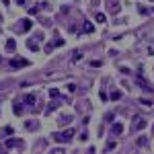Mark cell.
Returning a JSON list of instances; mask_svg holds the SVG:
<instances>
[{"label": "cell", "instance_id": "29", "mask_svg": "<svg viewBox=\"0 0 154 154\" xmlns=\"http://www.w3.org/2000/svg\"><path fill=\"white\" fill-rule=\"evenodd\" d=\"M14 2H16L19 6H25V4H27V0H14Z\"/></svg>", "mask_w": 154, "mask_h": 154}, {"label": "cell", "instance_id": "1", "mask_svg": "<svg viewBox=\"0 0 154 154\" xmlns=\"http://www.w3.org/2000/svg\"><path fill=\"white\" fill-rule=\"evenodd\" d=\"M52 138H54L56 142H62V144H64V142H70V140L74 138V129L70 127V129H66V131H56Z\"/></svg>", "mask_w": 154, "mask_h": 154}, {"label": "cell", "instance_id": "21", "mask_svg": "<svg viewBox=\"0 0 154 154\" xmlns=\"http://www.w3.org/2000/svg\"><path fill=\"white\" fill-rule=\"evenodd\" d=\"M115 146H117V144H115L113 140H111V142H107V150H115Z\"/></svg>", "mask_w": 154, "mask_h": 154}, {"label": "cell", "instance_id": "6", "mask_svg": "<svg viewBox=\"0 0 154 154\" xmlns=\"http://www.w3.org/2000/svg\"><path fill=\"white\" fill-rule=\"evenodd\" d=\"M25 103H27L29 107H33V105L37 103V95H35V93H31V95H27V97H25Z\"/></svg>", "mask_w": 154, "mask_h": 154}, {"label": "cell", "instance_id": "8", "mask_svg": "<svg viewBox=\"0 0 154 154\" xmlns=\"http://www.w3.org/2000/svg\"><path fill=\"white\" fill-rule=\"evenodd\" d=\"M111 131H113V136H119L121 131H123V125L121 123H113V127H111Z\"/></svg>", "mask_w": 154, "mask_h": 154}, {"label": "cell", "instance_id": "17", "mask_svg": "<svg viewBox=\"0 0 154 154\" xmlns=\"http://www.w3.org/2000/svg\"><path fill=\"white\" fill-rule=\"evenodd\" d=\"M2 136H12V127H10V125L2 127Z\"/></svg>", "mask_w": 154, "mask_h": 154}, {"label": "cell", "instance_id": "14", "mask_svg": "<svg viewBox=\"0 0 154 154\" xmlns=\"http://www.w3.org/2000/svg\"><path fill=\"white\" fill-rule=\"evenodd\" d=\"M78 60H82V52H80V50H76V52L72 54V62H78Z\"/></svg>", "mask_w": 154, "mask_h": 154}, {"label": "cell", "instance_id": "20", "mask_svg": "<svg viewBox=\"0 0 154 154\" xmlns=\"http://www.w3.org/2000/svg\"><path fill=\"white\" fill-rule=\"evenodd\" d=\"M50 95H52L54 99H58V97H60V91H58V89H50Z\"/></svg>", "mask_w": 154, "mask_h": 154}, {"label": "cell", "instance_id": "25", "mask_svg": "<svg viewBox=\"0 0 154 154\" xmlns=\"http://www.w3.org/2000/svg\"><path fill=\"white\" fill-rule=\"evenodd\" d=\"M99 97H101V99H103V101H107V99H109V95H107V93H105V91H101V93H99Z\"/></svg>", "mask_w": 154, "mask_h": 154}, {"label": "cell", "instance_id": "15", "mask_svg": "<svg viewBox=\"0 0 154 154\" xmlns=\"http://www.w3.org/2000/svg\"><path fill=\"white\" fill-rule=\"evenodd\" d=\"M27 45H29V50H33V52H37V50H39V45H37L33 39H29V41H27Z\"/></svg>", "mask_w": 154, "mask_h": 154}, {"label": "cell", "instance_id": "19", "mask_svg": "<svg viewBox=\"0 0 154 154\" xmlns=\"http://www.w3.org/2000/svg\"><path fill=\"white\" fill-rule=\"evenodd\" d=\"M119 97H121V93H119V91H113V93H111V97H109V99H113V101H117Z\"/></svg>", "mask_w": 154, "mask_h": 154}, {"label": "cell", "instance_id": "7", "mask_svg": "<svg viewBox=\"0 0 154 154\" xmlns=\"http://www.w3.org/2000/svg\"><path fill=\"white\" fill-rule=\"evenodd\" d=\"M21 23H23V31H31V27H33V21L31 19H23Z\"/></svg>", "mask_w": 154, "mask_h": 154}, {"label": "cell", "instance_id": "27", "mask_svg": "<svg viewBox=\"0 0 154 154\" xmlns=\"http://www.w3.org/2000/svg\"><path fill=\"white\" fill-rule=\"evenodd\" d=\"M138 144H140V146H142V148H144V146H146V144H148V140H146V138H140V140H138Z\"/></svg>", "mask_w": 154, "mask_h": 154}, {"label": "cell", "instance_id": "28", "mask_svg": "<svg viewBox=\"0 0 154 154\" xmlns=\"http://www.w3.org/2000/svg\"><path fill=\"white\" fill-rule=\"evenodd\" d=\"M54 45H58V47L64 45V39H54Z\"/></svg>", "mask_w": 154, "mask_h": 154}, {"label": "cell", "instance_id": "13", "mask_svg": "<svg viewBox=\"0 0 154 154\" xmlns=\"http://www.w3.org/2000/svg\"><path fill=\"white\" fill-rule=\"evenodd\" d=\"M70 121H72V115H64V117L60 119V125H68Z\"/></svg>", "mask_w": 154, "mask_h": 154}, {"label": "cell", "instance_id": "2", "mask_svg": "<svg viewBox=\"0 0 154 154\" xmlns=\"http://www.w3.org/2000/svg\"><path fill=\"white\" fill-rule=\"evenodd\" d=\"M4 146H6V150H10V148H25V142L21 138H10V140L4 142Z\"/></svg>", "mask_w": 154, "mask_h": 154}, {"label": "cell", "instance_id": "3", "mask_svg": "<svg viewBox=\"0 0 154 154\" xmlns=\"http://www.w3.org/2000/svg\"><path fill=\"white\" fill-rule=\"evenodd\" d=\"M8 64H10V68H25V66H29V60H25V58H12Z\"/></svg>", "mask_w": 154, "mask_h": 154}, {"label": "cell", "instance_id": "12", "mask_svg": "<svg viewBox=\"0 0 154 154\" xmlns=\"http://www.w3.org/2000/svg\"><path fill=\"white\" fill-rule=\"evenodd\" d=\"M95 19L99 21V23H107V14H105V12H97Z\"/></svg>", "mask_w": 154, "mask_h": 154}, {"label": "cell", "instance_id": "18", "mask_svg": "<svg viewBox=\"0 0 154 154\" xmlns=\"http://www.w3.org/2000/svg\"><path fill=\"white\" fill-rule=\"evenodd\" d=\"M56 107H58V105H56V103H54V101H52V103H50V105H47V109H45V115H50V113H52V111H54V109H56Z\"/></svg>", "mask_w": 154, "mask_h": 154}, {"label": "cell", "instance_id": "30", "mask_svg": "<svg viewBox=\"0 0 154 154\" xmlns=\"http://www.w3.org/2000/svg\"><path fill=\"white\" fill-rule=\"evenodd\" d=\"M152 2H154V0H152Z\"/></svg>", "mask_w": 154, "mask_h": 154}, {"label": "cell", "instance_id": "22", "mask_svg": "<svg viewBox=\"0 0 154 154\" xmlns=\"http://www.w3.org/2000/svg\"><path fill=\"white\" fill-rule=\"evenodd\" d=\"M113 117H115V115H113V113H111V111H109V113H107V115H105V121H113Z\"/></svg>", "mask_w": 154, "mask_h": 154}, {"label": "cell", "instance_id": "5", "mask_svg": "<svg viewBox=\"0 0 154 154\" xmlns=\"http://www.w3.org/2000/svg\"><path fill=\"white\" fill-rule=\"evenodd\" d=\"M144 127H146V121L142 117H134V129L138 131V129H144Z\"/></svg>", "mask_w": 154, "mask_h": 154}, {"label": "cell", "instance_id": "10", "mask_svg": "<svg viewBox=\"0 0 154 154\" xmlns=\"http://www.w3.org/2000/svg\"><path fill=\"white\" fill-rule=\"evenodd\" d=\"M25 127H27V129H31V131H33V129H37V127H39V123H37V121H33V119H31V121H27V123H25Z\"/></svg>", "mask_w": 154, "mask_h": 154}, {"label": "cell", "instance_id": "16", "mask_svg": "<svg viewBox=\"0 0 154 154\" xmlns=\"http://www.w3.org/2000/svg\"><path fill=\"white\" fill-rule=\"evenodd\" d=\"M138 12H140V14H150V12H154V8L148 10V8H144V6H138Z\"/></svg>", "mask_w": 154, "mask_h": 154}, {"label": "cell", "instance_id": "4", "mask_svg": "<svg viewBox=\"0 0 154 154\" xmlns=\"http://www.w3.org/2000/svg\"><path fill=\"white\" fill-rule=\"evenodd\" d=\"M136 84H138V86H142V89H144V91H148V93H152V91H154L152 86H150V82L142 78V74H140V72H138V76H136Z\"/></svg>", "mask_w": 154, "mask_h": 154}, {"label": "cell", "instance_id": "24", "mask_svg": "<svg viewBox=\"0 0 154 154\" xmlns=\"http://www.w3.org/2000/svg\"><path fill=\"white\" fill-rule=\"evenodd\" d=\"M37 12H39L37 6H31V8H29V14H37Z\"/></svg>", "mask_w": 154, "mask_h": 154}, {"label": "cell", "instance_id": "23", "mask_svg": "<svg viewBox=\"0 0 154 154\" xmlns=\"http://www.w3.org/2000/svg\"><path fill=\"white\" fill-rule=\"evenodd\" d=\"M54 47H56V45H54V43H47V45H45V54H50V52H52Z\"/></svg>", "mask_w": 154, "mask_h": 154}, {"label": "cell", "instance_id": "26", "mask_svg": "<svg viewBox=\"0 0 154 154\" xmlns=\"http://www.w3.org/2000/svg\"><path fill=\"white\" fill-rule=\"evenodd\" d=\"M140 103H142V105H146V107H150V105H152V101H148V99H140Z\"/></svg>", "mask_w": 154, "mask_h": 154}, {"label": "cell", "instance_id": "9", "mask_svg": "<svg viewBox=\"0 0 154 154\" xmlns=\"http://www.w3.org/2000/svg\"><path fill=\"white\" fill-rule=\"evenodd\" d=\"M6 50L8 52H14L16 50V41L14 39H6Z\"/></svg>", "mask_w": 154, "mask_h": 154}, {"label": "cell", "instance_id": "11", "mask_svg": "<svg viewBox=\"0 0 154 154\" xmlns=\"http://www.w3.org/2000/svg\"><path fill=\"white\" fill-rule=\"evenodd\" d=\"M82 29H84V33H95V25L93 23H84Z\"/></svg>", "mask_w": 154, "mask_h": 154}]
</instances>
